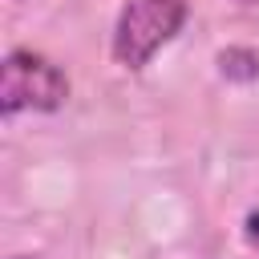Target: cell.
Returning a JSON list of instances; mask_svg holds the SVG:
<instances>
[{
    "instance_id": "obj_1",
    "label": "cell",
    "mask_w": 259,
    "mask_h": 259,
    "mask_svg": "<svg viewBox=\"0 0 259 259\" xmlns=\"http://www.w3.org/2000/svg\"><path fill=\"white\" fill-rule=\"evenodd\" d=\"M186 24V0H130L113 28V57L125 69H142Z\"/></svg>"
},
{
    "instance_id": "obj_4",
    "label": "cell",
    "mask_w": 259,
    "mask_h": 259,
    "mask_svg": "<svg viewBox=\"0 0 259 259\" xmlns=\"http://www.w3.org/2000/svg\"><path fill=\"white\" fill-rule=\"evenodd\" d=\"M247 243L259 251V210H251V214H247Z\"/></svg>"
},
{
    "instance_id": "obj_3",
    "label": "cell",
    "mask_w": 259,
    "mask_h": 259,
    "mask_svg": "<svg viewBox=\"0 0 259 259\" xmlns=\"http://www.w3.org/2000/svg\"><path fill=\"white\" fill-rule=\"evenodd\" d=\"M219 69L231 81H255L259 77V53L255 49H243V45H231V49L219 53Z\"/></svg>"
},
{
    "instance_id": "obj_5",
    "label": "cell",
    "mask_w": 259,
    "mask_h": 259,
    "mask_svg": "<svg viewBox=\"0 0 259 259\" xmlns=\"http://www.w3.org/2000/svg\"><path fill=\"white\" fill-rule=\"evenodd\" d=\"M243 4H255V0H243Z\"/></svg>"
},
{
    "instance_id": "obj_2",
    "label": "cell",
    "mask_w": 259,
    "mask_h": 259,
    "mask_svg": "<svg viewBox=\"0 0 259 259\" xmlns=\"http://www.w3.org/2000/svg\"><path fill=\"white\" fill-rule=\"evenodd\" d=\"M69 97V81L65 73L40 57V53H8L0 65V109L4 113H20V109H57Z\"/></svg>"
}]
</instances>
